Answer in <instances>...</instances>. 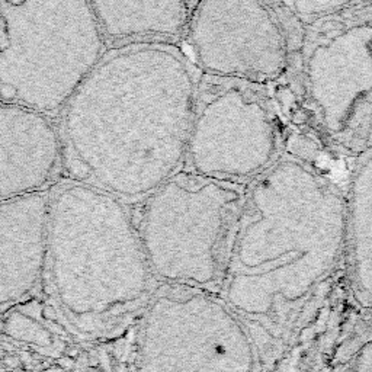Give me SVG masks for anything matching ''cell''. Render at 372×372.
<instances>
[{"label":"cell","mask_w":372,"mask_h":372,"mask_svg":"<svg viewBox=\"0 0 372 372\" xmlns=\"http://www.w3.org/2000/svg\"><path fill=\"white\" fill-rule=\"evenodd\" d=\"M195 2H92L106 39L114 47L185 38Z\"/></svg>","instance_id":"cell-11"},{"label":"cell","mask_w":372,"mask_h":372,"mask_svg":"<svg viewBox=\"0 0 372 372\" xmlns=\"http://www.w3.org/2000/svg\"><path fill=\"white\" fill-rule=\"evenodd\" d=\"M247 186L183 167L135 204L134 226L157 282L219 295Z\"/></svg>","instance_id":"cell-6"},{"label":"cell","mask_w":372,"mask_h":372,"mask_svg":"<svg viewBox=\"0 0 372 372\" xmlns=\"http://www.w3.org/2000/svg\"><path fill=\"white\" fill-rule=\"evenodd\" d=\"M44 282L60 311L80 325H105L148 306L157 279L133 210L71 179L53 186Z\"/></svg>","instance_id":"cell-3"},{"label":"cell","mask_w":372,"mask_h":372,"mask_svg":"<svg viewBox=\"0 0 372 372\" xmlns=\"http://www.w3.org/2000/svg\"><path fill=\"white\" fill-rule=\"evenodd\" d=\"M48 372H58V371H56V369H51V371H48Z\"/></svg>","instance_id":"cell-17"},{"label":"cell","mask_w":372,"mask_h":372,"mask_svg":"<svg viewBox=\"0 0 372 372\" xmlns=\"http://www.w3.org/2000/svg\"><path fill=\"white\" fill-rule=\"evenodd\" d=\"M64 167L58 125L27 106H0V201L45 192Z\"/></svg>","instance_id":"cell-9"},{"label":"cell","mask_w":372,"mask_h":372,"mask_svg":"<svg viewBox=\"0 0 372 372\" xmlns=\"http://www.w3.org/2000/svg\"><path fill=\"white\" fill-rule=\"evenodd\" d=\"M300 82L318 133L356 160L372 150V2H292Z\"/></svg>","instance_id":"cell-4"},{"label":"cell","mask_w":372,"mask_h":372,"mask_svg":"<svg viewBox=\"0 0 372 372\" xmlns=\"http://www.w3.org/2000/svg\"><path fill=\"white\" fill-rule=\"evenodd\" d=\"M22 359H23L25 362H31V361H32V358L29 356V353H22Z\"/></svg>","instance_id":"cell-16"},{"label":"cell","mask_w":372,"mask_h":372,"mask_svg":"<svg viewBox=\"0 0 372 372\" xmlns=\"http://www.w3.org/2000/svg\"><path fill=\"white\" fill-rule=\"evenodd\" d=\"M348 372H372V333L356 348Z\"/></svg>","instance_id":"cell-13"},{"label":"cell","mask_w":372,"mask_h":372,"mask_svg":"<svg viewBox=\"0 0 372 372\" xmlns=\"http://www.w3.org/2000/svg\"><path fill=\"white\" fill-rule=\"evenodd\" d=\"M106 51L92 2L0 0L2 102L60 115Z\"/></svg>","instance_id":"cell-5"},{"label":"cell","mask_w":372,"mask_h":372,"mask_svg":"<svg viewBox=\"0 0 372 372\" xmlns=\"http://www.w3.org/2000/svg\"><path fill=\"white\" fill-rule=\"evenodd\" d=\"M201 76L172 42L108 49L60 112L71 181L138 204L185 167Z\"/></svg>","instance_id":"cell-1"},{"label":"cell","mask_w":372,"mask_h":372,"mask_svg":"<svg viewBox=\"0 0 372 372\" xmlns=\"http://www.w3.org/2000/svg\"><path fill=\"white\" fill-rule=\"evenodd\" d=\"M49 191L0 201L2 311L44 281L48 252Z\"/></svg>","instance_id":"cell-10"},{"label":"cell","mask_w":372,"mask_h":372,"mask_svg":"<svg viewBox=\"0 0 372 372\" xmlns=\"http://www.w3.org/2000/svg\"><path fill=\"white\" fill-rule=\"evenodd\" d=\"M6 363H8L9 366H16V365H18V359H15V358H8V359H6Z\"/></svg>","instance_id":"cell-15"},{"label":"cell","mask_w":372,"mask_h":372,"mask_svg":"<svg viewBox=\"0 0 372 372\" xmlns=\"http://www.w3.org/2000/svg\"><path fill=\"white\" fill-rule=\"evenodd\" d=\"M58 363H60L63 368H70V366L73 365V361H71L70 358H63V359H60V361H58Z\"/></svg>","instance_id":"cell-14"},{"label":"cell","mask_w":372,"mask_h":372,"mask_svg":"<svg viewBox=\"0 0 372 372\" xmlns=\"http://www.w3.org/2000/svg\"><path fill=\"white\" fill-rule=\"evenodd\" d=\"M344 192L348 205L349 275L372 267V150L353 160ZM349 294L361 310L372 313V279L351 286Z\"/></svg>","instance_id":"cell-12"},{"label":"cell","mask_w":372,"mask_h":372,"mask_svg":"<svg viewBox=\"0 0 372 372\" xmlns=\"http://www.w3.org/2000/svg\"><path fill=\"white\" fill-rule=\"evenodd\" d=\"M348 285L346 192L303 156L282 154L247 186L219 296L284 326Z\"/></svg>","instance_id":"cell-2"},{"label":"cell","mask_w":372,"mask_h":372,"mask_svg":"<svg viewBox=\"0 0 372 372\" xmlns=\"http://www.w3.org/2000/svg\"><path fill=\"white\" fill-rule=\"evenodd\" d=\"M282 3L247 0L195 2L185 53L204 76L266 86L289 70L303 25L291 29Z\"/></svg>","instance_id":"cell-8"},{"label":"cell","mask_w":372,"mask_h":372,"mask_svg":"<svg viewBox=\"0 0 372 372\" xmlns=\"http://www.w3.org/2000/svg\"><path fill=\"white\" fill-rule=\"evenodd\" d=\"M284 133L265 86L201 76L185 169L250 185L282 156Z\"/></svg>","instance_id":"cell-7"}]
</instances>
